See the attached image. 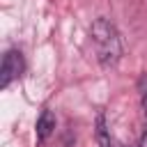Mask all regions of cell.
Segmentation results:
<instances>
[{
    "label": "cell",
    "mask_w": 147,
    "mask_h": 147,
    "mask_svg": "<svg viewBox=\"0 0 147 147\" xmlns=\"http://www.w3.org/2000/svg\"><path fill=\"white\" fill-rule=\"evenodd\" d=\"M90 37H92L99 64L103 69H113L122 57V39H119V32H117L115 23L108 21L106 16L94 18V23L90 28Z\"/></svg>",
    "instance_id": "obj_1"
},
{
    "label": "cell",
    "mask_w": 147,
    "mask_h": 147,
    "mask_svg": "<svg viewBox=\"0 0 147 147\" xmlns=\"http://www.w3.org/2000/svg\"><path fill=\"white\" fill-rule=\"evenodd\" d=\"M25 69V60H23V53L18 48H9L2 57V67H0V87L7 90L16 78H21Z\"/></svg>",
    "instance_id": "obj_2"
},
{
    "label": "cell",
    "mask_w": 147,
    "mask_h": 147,
    "mask_svg": "<svg viewBox=\"0 0 147 147\" xmlns=\"http://www.w3.org/2000/svg\"><path fill=\"white\" fill-rule=\"evenodd\" d=\"M94 136H96L99 147H117V140H115V136L110 133V126H108V122H106V115H103V113H99V115H96Z\"/></svg>",
    "instance_id": "obj_3"
},
{
    "label": "cell",
    "mask_w": 147,
    "mask_h": 147,
    "mask_svg": "<svg viewBox=\"0 0 147 147\" xmlns=\"http://www.w3.org/2000/svg\"><path fill=\"white\" fill-rule=\"evenodd\" d=\"M55 124H57V119H55L53 110H41V115H39V119H37V140H39V142H46V140L53 136Z\"/></svg>",
    "instance_id": "obj_4"
},
{
    "label": "cell",
    "mask_w": 147,
    "mask_h": 147,
    "mask_svg": "<svg viewBox=\"0 0 147 147\" xmlns=\"http://www.w3.org/2000/svg\"><path fill=\"white\" fill-rule=\"evenodd\" d=\"M138 94H140V106L145 113V124H147V74L138 78Z\"/></svg>",
    "instance_id": "obj_5"
},
{
    "label": "cell",
    "mask_w": 147,
    "mask_h": 147,
    "mask_svg": "<svg viewBox=\"0 0 147 147\" xmlns=\"http://www.w3.org/2000/svg\"><path fill=\"white\" fill-rule=\"evenodd\" d=\"M138 147H147V124H145V131H142V136L138 140Z\"/></svg>",
    "instance_id": "obj_6"
}]
</instances>
